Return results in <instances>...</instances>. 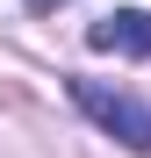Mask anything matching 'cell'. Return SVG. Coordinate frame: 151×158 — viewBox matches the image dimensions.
Wrapping results in <instances>:
<instances>
[{
  "label": "cell",
  "instance_id": "2",
  "mask_svg": "<svg viewBox=\"0 0 151 158\" xmlns=\"http://www.w3.org/2000/svg\"><path fill=\"white\" fill-rule=\"evenodd\" d=\"M94 50H115V58H151V7H115L86 29Z\"/></svg>",
  "mask_w": 151,
  "mask_h": 158
},
{
  "label": "cell",
  "instance_id": "3",
  "mask_svg": "<svg viewBox=\"0 0 151 158\" xmlns=\"http://www.w3.org/2000/svg\"><path fill=\"white\" fill-rule=\"evenodd\" d=\"M22 7H29V15H50V7H65V0H22Z\"/></svg>",
  "mask_w": 151,
  "mask_h": 158
},
{
  "label": "cell",
  "instance_id": "1",
  "mask_svg": "<svg viewBox=\"0 0 151 158\" xmlns=\"http://www.w3.org/2000/svg\"><path fill=\"white\" fill-rule=\"evenodd\" d=\"M72 101H79L108 137H122L130 151H151V108H137L130 94H108V86H94V79H72Z\"/></svg>",
  "mask_w": 151,
  "mask_h": 158
}]
</instances>
